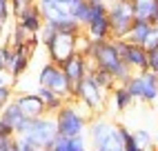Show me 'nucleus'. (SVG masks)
Listing matches in <instances>:
<instances>
[{
	"label": "nucleus",
	"mask_w": 158,
	"mask_h": 151,
	"mask_svg": "<svg viewBox=\"0 0 158 151\" xmlns=\"http://www.w3.org/2000/svg\"><path fill=\"white\" fill-rule=\"evenodd\" d=\"M89 62L94 64L96 69H102V71H109L114 76V80L118 84H125L129 78H131V69L123 62V58L118 56L116 51V45L114 40H102V42H94L91 49H89Z\"/></svg>",
	"instance_id": "nucleus-1"
},
{
	"label": "nucleus",
	"mask_w": 158,
	"mask_h": 151,
	"mask_svg": "<svg viewBox=\"0 0 158 151\" xmlns=\"http://www.w3.org/2000/svg\"><path fill=\"white\" fill-rule=\"evenodd\" d=\"M54 120H56L58 136H62V138H80V136L87 133V124L91 120V113L85 111L73 100H67L54 113Z\"/></svg>",
	"instance_id": "nucleus-2"
},
{
	"label": "nucleus",
	"mask_w": 158,
	"mask_h": 151,
	"mask_svg": "<svg viewBox=\"0 0 158 151\" xmlns=\"http://www.w3.org/2000/svg\"><path fill=\"white\" fill-rule=\"evenodd\" d=\"M56 120L54 116H40V118H31L27 120L23 133L18 138H23L25 142H29L34 149H49L51 142L56 140Z\"/></svg>",
	"instance_id": "nucleus-3"
},
{
	"label": "nucleus",
	"mask_w": 158,
	"mask_h": 151,
	"mask_svg": "<svg viewBox=\"0 0 158 151\" xmlns=\"http://www.w3.org/2000/svg\"><path fill=\"white\" fill-rule=\"evenodd\" d=\"M36 5L40 9V14H43L45 22L51 25L56 31H60V34H73V36L82 34V27L71 18L67 5L51 2V0H36Z\"/></svg>",
	"instance_id": "nucleus-4"
},
{
	"label": "nucleus",
	"mask_w": 158,
	"mask_h": 151,
	"mask_svg": "<svg viewBox=\"0 0 158 151\" xmlns=\"http://www.w3.org/2000/svg\"><path fill=\"white\" fill-rule=\"evenodd\" d=\"M107 96H109V93H105L98 84L91 80V76H87V78H82L76 87H71L69 100H73L76 104H80L85 111H89V113L94 116V113H98L102 107H105Z\"/></svg>",
	"instance_id": "nucleus-5"
},
{
	"label": "nucleus",
	"mask_w": 158,
	"mask_h": 151,
	"mask_svg": "<svg viewBox=\"0 0 158 151\" xmlns=\"http://www.w3.org/2000/svg\"><path fill=\"white\" fill-rule=\"evenodd\" d=\"M156 78L158 76L152 71H138V73H131V78L125 82L127 91L131 93L134 102H145V104H154L158 102V96H156Z\"/></svg>",
	"instance_id": "nucleus-6"
},
{
	"label": "nucleus",
	"mask_w": 158,
	"mask_h": 151,
	"mask_svg": "<svg viewBox=\"0 0 158 151\" xmlns=\"http://www.w3.org/2000/svg\"><path fill=\"white\" fill-rule=\"evenodd\" d=\"M107 18H109V25H111V38H125L131 22L136 20L131 2L129 0H116L107 9Z\"/></svg>",
	"instance_id": "nucleus-7"
},
{
	"label": "nucleus",
	"mask_w": 158,
	"mask_h": 151,
	"mask_svg": "<svg viewBox=\"0 0 158 151\" xmlns=\"http://www.w3.org/2000/svg\"><path fill=\"white\" fill-rule=\"evenodd\" d=\"M82 36L89 38L91 42L111 40V25L107 18V7L91 5V16H89V22L82 27Z\"/></svg>",
	"instance_id": "nucleus-8"
},
{
	"label": "nucleus",
	"mask_w": 158,
	"mask_h": 151,
	"mask_svg": "<svg viewBox=\"0 0 158 151\" xmlns=\"http://www.w3.org/2000/svg\"><path fill=\"white\" fill-rule=\"evenodd\" d=\"M114 45H116V51H118V56L123 58V62L127 64V67L138 73V71H147V51L143 45H134V42L125 40V38H111Z\"/></svg>",
	"instance_id": "nucleus-9"
},
{
	"label": "nucleus",
	"mask_w": 158,
	"mask_h": 151,
	"mask_svg": "<svg viewBox=\"0 0 158 151\" xmlns=\"http://www.w3.org/2000/svg\"><path fill=\"white\" fill-rule=\"evenodd\" d=\"M58 67L62 69V73H65V80H67L69 91H71V87H76L82 78H87V76H89L91 62H89V58L85 56V53L78 51V53H73L71 58H67L65 62H60Z\"/></svg>",
	"instance_id": "nucleus-10"
},
{
	"label": "nucleus",
	"mask_w": 158,
	"mask_h": 151,
	"mask_svg": "<svg viewBox=\"0 0 158 151\" xmlns=\"http://www.w3.org/2000/svg\"><path fill=\"white\" fill-rule=\"evenodd\" d=\"M38 87H47V89H54L58 91L60 96H65L69 98V84L65 80V73L62 69L58 67L56 62H45L43 67H40V73H38Z\"/></svg>",
	"instance_id": "nucleus-11"
},
{
	"label": "nucleus",
	"mask_w": 158,
	"mask_h": 151,
	"mask_svg": "<svg viewBox=\"0 0 158 151\" xmlns=\"http://www.w3.org/2000/svg\"><path fill=\"white\" fill-rule=\"evenodd\" d=\"M80 36H82V34H80ZM80 36H73V34H60V31H58L56 40L51 42V47L47 49L49 60H51V62H56V64H60V62H65L67 58H71L73 53H78V40H80Z\"/></svg>",
	"instance_id": "nucleus-12"
},
{
	"label": "nucleus",
	"mask_w": 158,
	"mask_h": 151,
	"mask_svg": "<svg viewBox=\"0 0 158 151\" xmlns=\"http://www.w3.org/2000/svg\"><path fill=\"white\" fill-rule=\"evenodd\" d=\"M25 124H27V118L16 102H9L0 111V136H20Z\"/></svg>",
	"instance_id": "nucleus-13"
},
{
	"label": "nucleus",
	"mask_w": 158,
	"mask_h": 151,
	"mask_svg": "<svg viewBox=\"0 0 158 151\" xmlns=\"http://www.w3.org/2000/svg\"><path fill=\"white\" fill-rule=\"evenodd\" d=\"M16 25L23 27L27 34L38 36V31L43 29V25H45V18H43V14H40L38 5H29L25 9H20V11L16 14Z\"/></svg>",
	"instance_id": "nucleus-14"
},
{
	"label": "nucleus",
	"mask_w": 158,
	"mask_h": 151,
	"mask_svg": "<svg viewBox=\"0 0 158 151\" xmlns=\"http://www.w3.org/2000/svg\"><path fill=\"white\" fill-rule=\"evenodd\" d=\"M14 102L20 107V111L25 113L27 120H31V118H40V116H49L47 109H45V102L40 100V96L36 91L34 93H16Z\"/></svg>",
	"instance_id": "nucleus-15"
},
{
	"label": "nucleus",
	"mask_w": 158,
	"mask_h": 151,
	"mask_svg": "<svg viewBox=\"0 0 158 151\" xmlns=\"http://www.w3.org/2000/svg\"><path fill=\"white\" fill-rule=\"evenodd\" d=\"M134 16L138 20H147L152 25H158V0H129Z\"/></svg>",
	"instance_id": "nucleus-16"
},
{
	"label": "nucleus",
	"mask_w": 158,
	"mask_h": 151,
	"mask_svg": "<svg viewBox=\"0 0 158 151\" xmlns=\"http://www.w3.org/2000/svg\"><path fill=\"white\" fill-rule=\"evenodd\" d=\"M109 102H111L116 113H123V111H127L134 104V98H131V93L127 91L125 84H116V87L109 91Z\"/></svg>",
	"instance_id": "nucleus-17"
},
{
	"label": "nucleus",
	"mask_w": 158,
	"mask_h": 151,
	"mask_svg": "<svg viewBox=\"0 0 158 151\" xmlns=\"http://www.w3.org/2000/svg\"><path fill=\"white\" fill-rule=\"evenodd\" d=\"M36 93L40 96V100L45 102V109H47V113L49 116H54L62 104H65L69 98H65V96H60L58 91H54V89H47V87H38L36 89Z\"/></svg>",
	"instance_id": "nucleus-18"
},
{
	"label": "nucleus",
	"mask_w": 158,
	"mask_h": 151,
	"mask_svg": "<svg viewBox=\"0 0 158 151\" xmlns=\"http://www.w3.org/2000/svg\"><path fill=\"white\" fill-rule=\"evenodd\" d=\"M67 9H69L71 18L76 20L80 27H85L89 22V16H91V2L89 0H69Z\"/></svg>",
	"instance_id": "nucleus-19"
},
{
	"label": "nucleus",
	"mask_w": 158,
	"mask_h": 151,
	"mask_svg": "<svg viewBox=\"0 0 158 151\" xmlns=\"http://www.w3.org/2000/svg\"><path fill=\"white\" fill-rule=\"evenodd\" d=\"M149 29H152V22L136 18L131 22V27H129V31H127V36H125V40L134 42V45H145L147 36H149Z\"/></svg>",
	"instance_id": "nucleus-20"
},
{
	"label": "nucleus",
	"mask_w": 158,
	"mask_h": 151,
	"mask_svg": "<svg viewBox=\"0 0 158 151\" xmlns=\"http://www.w3.org/2000/svg\"><path fill=\"white\" fill-rule=\"evenodd\" d=\"M94 149H96V151H125L123 138H120V133H118V124H116L114 131H111L109 136H105Z\"/></svg>",
	"instance_id": "nucleus-21"
},
{
	"label": "nucleus",
	"mask_w": 158,
	"mask_h": 151,
	"mask_svg": "<svg viewBox=\"0 0 158 151\" xmlns=\"http://www.w3.org/2000/svg\"><path fill=\"white\" fill-rule=\"evenodd\" d=\"M89 76H91V80L96 82V84H98V87H100V89H102L105 93H109V91H111V89L116 87V84H118V82L114 80V76H111L109 71L96 69L94 64H91V71H89Z\"/></svg>",
	"instance_id": "nucleus-22"
},
{
	"label": "nucleus",
	"mask_w": 158,
	"mask_h": 151,
	"mask_svg": "<svg viewBox=\"0 0 158 151\" xmlns=\"http://www.w3.org/2000/svg\"><path fill=\"white\" fill-rule=\"evenodd\" d=\"M118 133H120V138H123V147H125V151H145V149H140L138 142L134 140V131H131L129 127L118 124Z\"/></svg>",
	"instance_id": "nucleus-23"
},
{
	"label": "nucleus",
	"mask_w": 158,
	"mask_h": 151,
	"mask_svg": "<svg viewBox=\"0 0 158 151\" xmlns=\"http://www.w3.org/2000/svg\"><path fill=\"white\" fill-rule=\"evenodd\" d=\"M134 140L138 142L140 149L154 151V136H152V131H147V129H134Z\"/></svg>",
	"instance_id": "nucleus-24"
},
{
	"label": "nucleus",
	"mask_w": 158,
	"mask_h": 151,
	"mask_svg": "<svg viewBox=\"0 0 158 151\" xmlns=\"http://www.w3.org/2000/svg\"><path fill=\"white\" fill-rule=\"evenodd\" d=\"M56 36H58V31L51 27V25H47V22L43 25V29L38 31V40H40V45H43L45 49H49V47H51V42L56 40Z\"/></svg>",
	"instance_id": "nucleus-25"
},
{
	"label": "nucleus",
	"mask_w": 158,
	"mask_h": 151,
	"mask_svg": "<svg viewBox=\"0 0 158 151\" xmlns=\"http://www.w3.org/2000/svg\"><path fill=\"white\" fill-rule=\"evenodd\" d=\"M14 96H16V91H14V87L9 82L7 84H0V111H2L9 102H14Z\"/></svg>",
	"instance_id": "nucleus-26"
},
{
	"label": "nucleus",
	"mask_w": 158,
	"mask_h": 151,
	"mask_svg": "<svg viewBox=\"0 0 158 151\" xmlns=\"http://www.w3.org/2000/svg\"><path fill=\"white\" fill-rule=\"evenodd\" d=\"M143 47H145L147 51H156V49H158V25H152L149 36H147V40H145Z\"/></svg>",
	"instance_id": "nucleus-27"
},
{
	"label": "nucleus",
	"mask_w": 158,
	"mask_h": 151,
	"mask_svg": "<svg viewBox=\"0 0 158 151\" xmlns=\"http://www.w3.org/2000/svg\"><path fill=\"white\" fill-rule=\"evenodd\" d=\"M9 51H11V45H2L0 42V71L2 73H7V58H9Z\"/></svg>",
	"instance_id": "nucleus-28"
},
{
	"label": "nucleus",
	"mask_w": 158,
	"mask_h": 151,
	"mask_svg": "<svg viewBox=\"0 0 158 151\" xmlns=\"http://www.w3.org/2000/svg\"><path fill=\"white\" fill-rule=\"evenodd\" d=\"M147 71H152L158 76V49L147 53Z\"/></svg>",
	"instance_id": "nucleus-29"
},
{
	"label": "nucleus",
	"mask_w": 158,
	"mask_h": 151,
	"mask_svg": "<svg viewBox=\"0 0 158 151\" xmlns=\"http://www.w3.org/2000/svg\"><path fill=\"white\" fill-rule=\"evenodd\" d=\"M18 136H0V151H11L16 147Z\"/></svg>",
	"instance_id": "nucleus-30"
},
{
	"label": "nucleus",
	"mask_w": 158,
	"mask_h": 151,
	"mask_svg": "<svg viewBox=\"0 0 158 151\" xmlns=\"http://www.w3.org/2000/svg\"><path fill=\"white\" fill-rule=\"evenodd\" d=\"M11 2L9 0H0V20H5V22H9V18H11Z\"/></svg>",
	"instance_id": "nucleus-31"
},
{
	"label": "nucleus",
	"mask_w": 158,
	"mask_h": 151,
	"mask_svg": "<svg viewBox=\"0 0 158 151\" xmlns=\"http://www.w3.org/2000/svg\"><path fill=\"white\" fill-rule=\"evenodd\" d=\"M11 2V11H14V16L20 11V9H25V7H29V5H36V0H9Z\"/></svg>",
	"instance_id": "nucleus-32"
},
{
	"label": "nucleus",
	"mask_w": 158,
	"mask_h": 151,
	"mask_svg": "<svg viewBox=\"0 0 158 151\" xmlns=\"http://www.w3.org/2000/svg\"><path fill=\"white\" fill-rule=\"evenodd\" d=\"M11 151H38V149H34L29 142H25L23 138H18V140H16V147H14Z\"/></svg>",
	"instance_id": "nucleus-33"
},
{
	"label": "nucleus",
	"mask_w": 158,
	"mask_h": 151,
	"mask_svg": "<svg viewBox=\"0 0 158 151\" xmlns=\"http://www.w3.org/2000/svg\"><path fill=\"white\" fill-rule=\"evenodd\" d=\"M89 2H91V5H100V7H107V9H109V7L116 2V0H89Z\"/></svg>",
	"instance_id": "nucleus-34"
},
{
	"label": "nucleus",
	"mask_w": 158,
	"mask_h": 151,
	"mask_svg": "<svg viewBox=\"0 0 158 151\" xmlns=\"http://www.w3.org/2000/svg\"><path fill=\"white\" fill-rule=\"evenodd\" d=\"M0 84H7V73L0 71Z\"/></svg>",
	"instance_id": "nucleus-35"
},
{
	"label": "nucleus",
	"mask_w": 158,
	"mask_h": 151,
	"mask_svg": "<svg viewBox=\"0 0 158 151\" xmlns=\"http://www.w3.org/2000/svg\"><path fill=\"white\" fill-rule=\"evenodd\" d=\"M51 2H60V5H69V0H51Z\"/></svg>",
	"instance_id": "nucleus-36"
},
{
	"label": "nucleus",
	"mask_w": 158,
	"mask_h": 151,
	"mask_svg": "<svg viewBox=\"0 0 158 151\" xmlns=\"http://www.w3.org/2000/svg\"><path fill=\"white\" fill-rule=\"evenodd\" d=\"M5 25H7L5 20H0V34H2V31H5Z\"/></svg>",
	"instance_id": "nucleus-37"
},
{
	"label": "nucleus",
	"mask_w": 158,
	"mask_h": 151,
	"mask_svg": "<svg viewBox=\"0 0 158 151\" xmlns=\"http://www.w3.org/2000/svg\"><path fill=\"white\" fill-rule=\"evenodd\" d=\"M156 96H158V78H156Z\"/></svg>",
	"instance_id": "nucleus-38"
},
{
	"label": "nucleus",
	"mask_w": 158,
	"mask_h": 151,
	"mask_svg": "<svg viewBox=\"0 0 158 151\" xmlns=\"http://www.w3.org/2000/svg\"><path fill=\"white\" fill-rule=\"evenodd\" d=\"M38 151H49V149H38Z\"/></svg>",
	"instance_id": "nucleus-39"
},
{
	"label": "nucleus",
	"mask_w": 158,
	"mask_h": 151,
	"mask_svg": "<svg viewBox=\"0 0 158 151\" xmlns=\"http://www.w3.org/2000/svg\"><path fill=\"white\" fill-rule=\"evenodd\" d=\"M89 151H96V149H89Z\"/></svg>",
	"instance_id": "nucleus-40"
}]
</instances>
